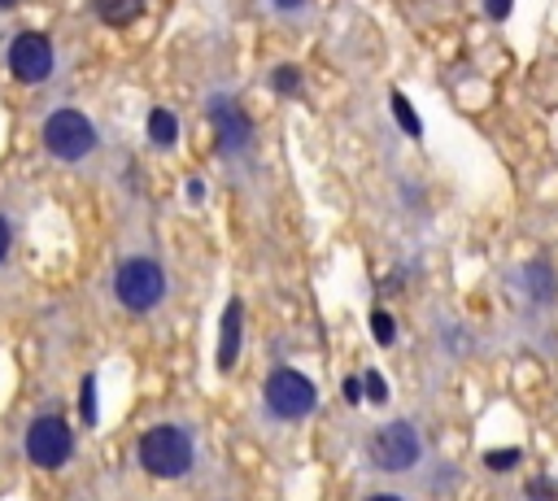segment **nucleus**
Segmentation results:
<instances>
[{
  "mask_svg": "<svg viewBox=\"0 0 558 501\" xmlns=\"http://www.w3.org/2000/svg\"><path fill=\"white\" fill-rule=\"evenodd\" d=\"M362 388H366V396H371V401H384V396H388V388H384L379 370H366V375H362Z\"/></svg>",
  "mask_w": 558,
  "mask_h": 501,
  "instance_id": "nucleus-17",
  "label": "nucleus"
},
{
  "mask_svg": "<svg viewBox=\"0 0 558 501\" xmlns=\"http://www.w3.org/2000/svg\"><path fill=\"white\" fill-rule=\"evenodd\" d=\"M270 4H275V9H283V13H292V9H301L305 0H270Z\"/></svg>",
  "mask_w": 558,
  "mask_h": 501,
  "instance_id": "nucleus-22",
  "label": "nucleus"
},
{
  "mask_svg": "<svg viewBox=\"0 0 558 501\" xmlns=\"http://www.w3.org/2000/svg\"><path fill=\"white\" fill-rule=\"evenodd\" d=\"M314 401H318L314 383L301 370H292V366H279L266 379V405H270L275 418H301V414L314 410Z\"/></svg>",
  "mask_w": 558,
  "mask_h": 501,
  "instance_id": "nucleus-4",
  "label": "nucleus"
},
{
  "mask_svg": "<svg viewBox=\"0 0 558 501\" xmlns=\"http://www.w3.org/2000/svg\"><path fill=\"white\" fill-rule=\"evenodd\" d=\"M78 405H83V418L96 423V375L83 379V396H78Z\"/></svg>",
  "mask_w": 558,
  "mask_h": 501,
  "instance_id": "nucleus-14",
  "label": "nucleus"
},
{
  "mask_svg": "<svg viewBox=\"0 0 558 501\" xmlns=\"http://www.w3.org/2000/svg\"><path fill=\"white\" fill-rule=\"evenodd\" d=\"M371 331H375V340H379V344H392V335H397V327H392V318H388L384 309L371 318Z\"/></svg>",
  "mask_w": 558,
  "mask_h": 501,
  "instance_id": "nucleus-15",
  "label": "nucleus"
},
{
  "mask_svg": "<svg viewBox=\"0 0 558 501\" xmlns=\"http://www.w3.org/2000/svg\"><path fill=\"white\" fill-rule=\"evenodd\" d=\"M270 87H275L279 96H296V91H301V74H296L292 65H279V70L270 74Z\"/></svg>",
  "mask_w": 558,
  "mask_h": 501,
  "instance_id": "nucleus-13",
  "label": "nucleus"
},
{
  "mask_svg": "<svg viewBox=\"0 0 558 501\" xmlns=\"http://www.w3.org/2000/svg\"><path fill=\"white\" fill-rule=\"evenodd\" d=\"M140 466H144L148 475H157V479L183 475V471L192 466V440H187V431H179V427H170V423L148 427V431L140 436Z\"/></svg>",
  "mask_w": 558,
  "mask_h": 501,
  "instance_id": "nucleus-1",
  "label": "nucleus"
},
{
  "mask_svg": "<svg viewBox=\"0 0 558 501\" xmlns=\"http://www.w3.org/2000/svg\"><path fill=\"white\" fill-rule=\"evenodd\" d=\"M9 244H13V231H9V222L0 218V261H4V253H9Z\"/></svg>",
  "mask_w": 558,
  "mask_h": 501,
  "instance_id": "nucleus-20",
  "label": "nucleus"
},
{
  "mask_svg": "<svg viewBox=\"0 0 558 501\" xmlns=\"http://www.w3.org/2000/svg\"><path fill=\"white\" fill-rule=\"evenodd\" d=\"M148 139H153L157 148H170V144L179 139V118H174L170 109H153V113H148Z\"/></svg>",
  "mask_w": 558,
  "mask_h": 501,
  "instance_id": "nucleus-11",
  "label": "nucleus"
},
{
  "mask_svg": "<svg viewBox=\"0 0 558 501\" xmlns=\"http://www.w3.org/2000/svg\"><path fill=\"white\" fill-rule=\"evenodd\" d=\"M484 462H488L493 471H510V466L519 462V449H493V453H484Z\"/></svg>",
  "mask_w": 558,
  "mask_h": 501,
  "instance_id": "nucleus-16",
  "label": "nucleus"
},
{
  "mask_svg": "<svg viewBox=\"0 0 558 501\" xmlns=\"http://www.w3.org/2000/svg\"><path fill=\"white\" fill-rule=\"evenodd\" d=\"M510 9H514V0H484V13H488L493 22H506Z\"/></svg>",
  "mask_w": 558,
  "mask_h": 501,
  "instance_id": "nucleus-18",
  "label": "nucleus"
},
{
  "mask_svg": "<svg viewBox=\"0 0 558 501\" xmlns=\"http://www.w3.org/2000/svg\"><path fill=\"white\" fill-rule=\"evenodd\" d=\"M209 122H214V131H218V148H222V152H240V148H248V139H253V122H248V113H244L235 100L214 96V100H209Z\"/></svg>",
  "mask_w": 558,
  "mask_h": 501,
  "instance_id": "nucleus-8",
  "label": "nucleus"
},
{
  "mask_svg": "<svg viewBox=\"0 0 558 501\" xmlns=\"http://www.w3.org/2000/svg\"><path fill=\"white\" fill-rule=\"evenodd\" d=\"M371 501H397V497H371Z\"/></svg>",
  "mask_w": 558,
  "mask_h": 501,
  "instance_id": "nucleus-24",
  "label": "nucleus"
},
{
  "mask_svg": "<svg viewBox=\"0 0 558 501\" xmlns=\"http://www.w3.org/2000/svg\"><path fill=\"white\" fill-rule=\"evenodd\" d=\"M92 9L105 26H131L144 13V0H92Z\"/></svg>",
  "mask_w": 558,
  "mask_h": 501,
  "instance_id": "nucleus-10",
  "label": "nucleus"
},
{
  "mask_svg": "<svg viewBox=\"0 0 558 501\" xmlns=\"http://www.w3.org/2000/svg\"><path fill=\"white\" fill-rule=\"evenodd\" d=\"M362 392H366L362 379H349V383H344V396H349V401H362Z\"/></svg>",
  "mask_w": 558,
  "mask_h": 501,
  "instance_id": "nucleus-21",
  "label": "nucleus"
},
{
  "mask_svg": "<svg viewBox=\"0 0 558 501\" xmlns=\"http://www.w3.org/2000/svg\"><path fill=\"white\" fill-rule=\"evenodd\" d=\"M527 501H554V484H532L527 488Z\"/></svg>",
  "mask_w": 558,
  "mask_h": 501,
  "instance_id": "nucleus-19",
  "label": "nucleus"
},
{
  "mask_svg": "<svg viewBox=\"0 0 558 501\" xmlns=\"http://www.w3.org/2000/svg\"><path fill=\"white\" fill-rule=\"evenodd\" d=\"M388 105H392V118L401 122V131H405L410 139H418V135H423V122H418V113H414V105H410V96H401V91H392V96H388Z\"/></svg>",
  "mask_w": 558,
  "mask_h": 501,
  "instance_id": "nucleus-12",
  "label": "nucleus"
},
{
  "mask_svg": "<svg viewBox=\"0 0 558 501\" xmlns=\"http://www.w3.org/2000/svg\"><path fill=\"white\" fill-rule=\"evenodd\" d=\"M371 462L379 471H405V466H414L418 462V431L410 423H401V418L388 423V427H379L371 436Z\"/></svg>",
  "mask_w": 558,
  "mask_h": 501,
  "instance_id": "nucleus-7",
  "label": "nucleus"
},
{
  "mask_svg": "<svg viewBox=\"0 0 558 501\" xmlns=\"http://www.w3.org/2000/svg\"><path fill=\"white\" fill-rule=\"evenodd\" d=\"M96 126L87 113L78 109H57L44 118V148L57 157V161H83L92 148H96Z\"/></svg>",
  "mask_w": 558,
  "mask_h": 501,
  "instance_id": "nucleus-2",
  "label": "nucleus"
},
{
  "mask_svg": "<svg viewBox=\"0 0 558 501\" xmlns=\"http://www.w3.org/2000/svg\"><path fill=\"white\" fill-rule=\"evenodd\" d=\"M113 296H118L126 309H135V314L153 309V305L166 296V274H161V266L148 261V257L122 261L118 274H113Z\"/></svg>",
  "mask_w": 558,
  "mask_h": 501,
  "instance_id": "nucleus-3",
  "label": "nucleus"
},
{
  "mask_svg": "<svg viewBox=\"0 0 558 501\" xmlns=\"http://www.w3.org/2000/svg\"><path fill=\"white\" fill-rule=\"evenodd\" d=\"M70 453H74V436H70V427L61 418L48 414V418H35L31 423V431H26V457L35 466L57 471V466L70 462Z\"/></svg>",
  "mask_w": 558,
  "mask_h": 501,
  "instance_id": "nucleus-6",
  "label": "nucleus"
},
{
  "mask_svg": "<svg viewBox=\"0 0 558 501\" xmlns=\"http://www.w3.org/2000/svg\"><path fill=\"white\" fill-rule=\"evenodd\" d=\"M4 61H9V74H13L17 83H44V78L52 74V61H57V57H52L48 35H39V30H22V35L9 39Z\"/></svg>",
  "mask_w": 558,
  "mask_h": 501,
  "instance_id": "nucleus-5",
  "label": "nucleus"
},
{
  "mask_svg": "<svg viewBox=\"0 0 558 501\" xmlns=\"http://www.w3.org/2000/svg\"><path fill=\"white\" fill-rule=\"evenodd\" d=\"M240 322H244L240 301H227V309H222V331H218V370H231L235 357H240Z\"/></svg>",
  "mask_w": 558,
  "mask_h": 501,
  "instance_id": "nucleus-9",
  "label": "nucleus"
},
{
  "mask_svg": "<svg viewBox=\"0 0 558 501\" xmlns=\"http://www.w3.org/2000/svg\"><path fill=\"white\" fill-rule=\"evenodd\" d=\"M13 4H17V0H0V9H13Z\"/></svg>",
  "mask_w": 558,
  "mask_h": 501,
  "instance_id": "nucleus-23",
  "label": "nucleus"
}]
</instances>
